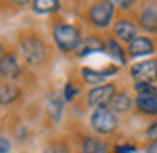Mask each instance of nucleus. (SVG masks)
<instances>
[{"label": "nucleus", "instance_id": "obj_1", "mask_svg": "<svg viewBox=\"0 0 157 153\" xmlns=\"http://www.w3.org/2000/svg\"><path fill=\"white\" fill-rule=\"evenodd\" d=\"M52 39L56 47L62 52H72L80 47L82 43V33L76 25H68V23H58L52 27Z\"/></svg>", "mask_w": 157, "mask_h": 153}, {"label": "nucleus", "instance_id": "obj_2", "mask_svg": "<svg viewBox=\"0 0 157 153\" xmlns=\"http://www.w3.org/2000/svg\"><path fill=\"white\" fill-rule=\"evenodd\" d=\"M20 48H21L23 58L33 66L43 64L47 56H49V48L43 43V39H39V37H23L20 41Z\"/></svg>", "mask_w": 157, "mask_h": 153}, {"label": "nucleus", "instance_id": "obj_3", "mask_svg": "<svg viewBox=\"0 0 157 153\" xmlns=\"http://www.w3.org/2000/svg\"><path fill=\"white\" fill-rule=\"evenodd\" d=\"M136 107L144 114H157V89L153 83H136Z\"/></svg>", "mask_w": 157, "mask_h": 153}, {"label": "nucleus", "instance_id": "obj_4", "mask_svg": "<svg viewBox=\"0 0 157 153\" xmlns=\"http://www.w3.org/2000/svg\"><path fill=\"white\" fill-rule=\"evenodd\" d=\"M118 120H117V113H113L109 107L103 109H95L91 114V128L101 136H109L117 130Z\"/></svg>", "mask_w": 157, "mask_h": 153}, {"label": "nucleus", "instance_id": "obj_5", "mask_svg": "<svg viewBox=\"0 0 157 153\" xmlns=\"http://www.w3.org/2000/svg\"><path fill=\"white\" fill-rule=\"evenodd\" d=\"M114 14V4L113 2H95L89 8V21L93 27H109V23L113 20Z\"/></svg>", "mask_w": 157, "mask_h": 153}, {"label": "nucleus", "instance_id": "obj_6", "mask_svg": "<svg viewBox=\"0 0 157 153\" xmlns=\"http://www.w3.org/2000/svg\"><path fill=\"white\" fill-rule=\"evenodd\" d=\"M117 97V87L113 83H105L99 87H93L87 93V103L93 109H103V107H111L113 99Z\"/></svg>", "mask_w": 157, "mask_h": 153}, {"label": "nucleus", "instance_id": "obj_7", "mask_svg": "<svg viewBox=\"0 0 157 153\" xmlns=\"http://www.w3.org/2000/svg\"><path fill=\"white\" fill-rule=\"evenodd\" d=\"M132 78L138 83H153L157 79V60H144L130 68Z\"/></svg>", "mask_w": 157, "mask_h": 153}, {"label": "nucleus", "instance_id": "obj_8", "mask_svg": "<svg viewBox=\"0 0 157 153\" xmlns=\"http://www.w3.org/2000/svg\"><path fill=\"white\" fill-rule=\"evenodd\" d=\"M113 31H114V35H117L120 41H126V43H132L138 37V35H136L138 27H136V23L130 21V20H118L113 25Z\"/></svg>", "mask_w": 157, "mask_h": 153}, {"label": "nucleus", "instance_id": "obj_9", "mask_svg": "<svg viewBox=\"0 0 157 153\" xmlns=\"http://www.w3.org/2000/svg\"><path fill=\"white\" fill-rule=\"evenodd\" d=\"M0 74L4 79H14L20 76V64H17L16 56L12 52H4L2 60H0Z\"/></svg>", "mask_w": 157, "mask_h": 153}, {"label": "nucleus", "instance_id": "obj_10", "mask_svg": "<svg viewBox=\"0 0 157 153\" xmlns=\"http://www.w3.org/2000/svg\"><path fill=\"white\" fill-rule=\"evenodd\" d=\"M117 72H118V68H114V66H111L109 70H103V72H97V70H93V68H82V78L86 79L87 83L99 87V85L105 82V78L117 74Z\"/></svg>", "mask_w": 157, "mask_h": 153}, {"label": "nucleus", "instance_id": "obj_11", "mask_svg": "<svg viewBox=\"0 0 157 153\" xmlns=\"http://www.w3.org/2000/svg\"><path fill=\"white\" fill-rule=\"evenodd\" d=\"M153 52V41L149 37H136L128 43V54L130 56H146Z\"/></svg>", "mask_w": 157, "mask_h": 153}, {"label": "nucleus", "instance_id": "obj_12", "mask_svg": "<svg viewBox=\"0 0 157 153\" xmlns=\"http://www.w3.org/2000/svg\"><path fill=\"white\" fill-rule=\"evenodd\" d=\"M140 25L149 33L157 31V4H147L146 6V10H144L142 16H140Z\"/></svg>", "mask_w": 157, "mask_h": 153}, {"label": "nucleus", "instance_id": "obj_13", "mask_svg": "<svg viewBox=\"0 0 157 153\" xmlns=\"http://www.w3.org/2000/svg\"><path fill=\"white\" fill-rule=\"evenodd\" d=\"M103 48H107V41H103L101 37H97V35H89V37L83 41V48H82L80 56H86V54H91V52H99V51H103Z\"/></svg>", "mask_w": 157, "mask_h": 153}, {"label": "nucleus", "instance_id": "obj_14", "mask_svg": "<svg viewBox=\"0 0 157 153\" xmlns=\"http://www.w3.org/2000/svg\"><path fill=\"white\" fill-rule=\"evenodd\" d=\"M130 107H132V99L128 97V93L120 91V93H117V97L113 99L109 109H111L113 113H126V111H130Z\"/></svg>", "mask_w": 157, "mask_h": 153}, {"label": "nucleus", "instance_id": "obj_15", "mask_svg": "<svg viewBox=\"0 0 157 153\" xmlns=\"http://www.w3.org/2000/svg\"><path fill=\"white\" fill-rule=\"evenodd\" d=\"M82 153H109V147L105 142H101L97 138H86Z\"/></svg>", "mask_w": 157, "mask_h": 153}, {"label": "nucleus", "instance_id": "obj_16", "mask_svg": "<svg viewBox=\"0 0 157 153\" xmlns=\"http://www.w3.org/2000/svg\"><path fill=\"white\" fill-rule=\"evenodd\" d=\"M17 97H20V89H17L14 83H2V87H0V99H2V105H8V103L16 101Z\"/></svg>", "mask_w": 157, "mask_h": 153}, {"label": "nucleus", "instance_id": "obj_17", "mask_svg": "<svg viewBox=\"0 0 157 153\" xmlns=\"http://www.w3.org/2000/svg\"><path fill=\"white\" fill-rule=\"evenodd\" d=\"M60 8L58 0H35L33 2V10L41 12V14H47V12H56Z\"/></svg>", "mask_w": 157, "mask_h": 153}, {"label": "nucleus", "instance_id": "obj_18", "mask_svg": "<svg viewBox=\"0 0 157 153\" xmlns=\"http://www.w3.org/2000/svg\"><path fill=\"white\" fill-rule=\"evenodd\" d=\"M107 51H109V54H111L113 58H117L120 64H126V56L122 54V48H120V45L114 39H109L107 41Z\"/></svg>", "mask_w": 157, "mask_h": 153}, {"label": "nucleus", "instance_id": "obj_19", "mask_svg": "<svg viewBox=\"0 0 157 153\" xmlns=\"http://www.w3.org/2000/svg\"><path fill=\"white\" fill-rule=\"evenodd\" d=\"M60 113H62V101H56L54 97H51V99H49V114L52 116L54 120H58Z\"/></svg>", "mask_w": 157, "mask_h": 153}, {"label": "nucleus", "instance_id": "obj_20", "mask_svg": "<svg viewBox=\"0 0 157 153\" xmlns=\"http://www.w3.org/2000/svg\"><path fill=\"white\" fill-rule=\"evenodd\" d=\"M45 153H70V151H68V147H66L62 142H51L45 147Z\"/></svg>", "mask_w": 157, "mask_h": 153}, {"label": "nucleus", "instance_id": "obj_21", "mask_svg": "<svg viewBox=\"0 0 157 153\" xmlns=\"http://www.w3.org/2000/svg\"><path fill=\"white\" fill-rule=\"evenodd\" d=\"M78 91H80V89L76 87V83L74 82H68V83H66V87H64V101H72L78 95Z\"/></svg>", "mask_w": 157, "mask_h": 153}, {"label": "nucleus", "instance_id": "obj_22", "mask_svg": "<svg viewBox=\"0 0 157 153\" xmlns=\"http://www.w3.org/2000/svg\"><path fill=\"white\" fill-rule=\"evenodd\" d=\"M134 151H136V145H132V143L117 145V149H114V153H134Z\"/></svg>", "mask_w": 157, "mask_h": 153}, {"label": "nucleus", "instance_id": "obj_23", "mask_svg": "<svg viewBox=\"0 0 157 153\" xmlns=\"http://www.w3.org/2000/svg\"><path fill=\"white\" fill-rule=\"evenodd\" d=\"M146 136L151 140V142H157V120L153 122V124H149L147 132H146Z\"/></svg>", "mask_w": 157, "mask_h": 153}, {"label": "nucleus", "instance_id": "obj_24", "mask_svg": "<svg viewBox=\"0 0 157 153\" xmlns=\"http://www.w3.org/2000/svg\"><path fill=\"white\" fill-rule=\"evenodd\" d=\"M0 143H2V147H0V153H8L10 149V142H8V138L2 136V140H0Z\"/></svg>", "mask_w": 157, "mask_h": 153}, {"label": "nucleus", "instance_id": "obj_25", "mask_svg": "<svg viewBox=\"0 0 157 153\" xmlns=\"http://www.w3.org/2000/svg\"><path fill=\"white\" fill-rule=\"evenodd\" d=\"M118 6H120V8H130V6H134V2H118Z\"/></svg>", "mask_w": 157, "mask_h": 153}]
</instances>
